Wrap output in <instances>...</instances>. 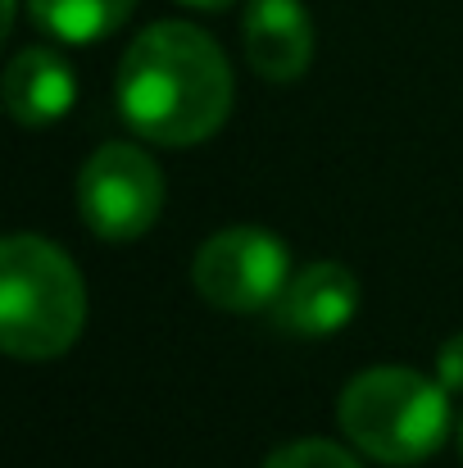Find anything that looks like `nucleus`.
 I'll return each instance as SVG.
<instances>
[{"label": "nucleus", "instance_id": "obj_1", "mask_svg": "<svg viewBox=\"0 0 463 468\" xmlns=\"http://www.w3.org/2000/svg\"><path fill=\"white\" fill-rule=\"evenodd\" d=\"M119 114L154 146H200L232 114V69L195 23H151L119 64Z\"/></svg>", "mask_w": 463, "mask_h": 468}, {"label": "nucleus", "instance_id": "obj_2", "mask_svg": "<svg viewBox=\"0 0 463 468\" xmlns=\"http://www.w3.org/2000/svg\"><path fill=\"white\" fill-rule=\"evenodd\" d=\"M87 323L78 264L37 232H14L0 246V346L14 359H59Z\"/></svg>", "mask_w": 463, "mask_h": 468}, {"label": "nucleus", "instance_id": "obj_3", "mask_svg": "<svg viewBox=\"0 0 463 468\" xmlns=\"http://www.w3.org/2000/svg\"><path fill=\"white\" fill-rule=\"evenodd\" d=\"M336 419L359 455L377 464H423L450 432V396L446 382L437 387L414 368L386 364L345 382Z\"/></svg>", "mask_w": 463, "mask_h": 468}, {"label": "nucleus", "instance_id": "obj_4", "mask_svg": "<svg viewBox=\"0 0 463 468\" xmlns=\"http://www.w3.org/2000/svg\"><path fill=\"white\" fill-rule=\"evenodd\" d=\"M163 209V173L142 146L110 142L78 173V214L100 241H137Z\"/></svg>", "mask_w": 463, "mask_h": 468}, {"label": "nucleus", "instance_id": "obj_5", "mask_svg": "<svg viewBox=\"0 0 463 468\" xmlns=\"http://www.w3.org/2000/svg\"><path fill=\"white\" fill-rule=\"evenodd\" d=\"M191 278L214 310L255 314L278 305L291 282V255L268 228H223L200 246Z\"/></svg>", "mask_w": 463, "mask_h": 468}, {"label": "nucleus", "instance_id": "obj_6", "mask_svg": "<svg viewBox=\"0 0 463 468\" xmlns=\"http://www.w3.org/2000/svg\"><path fill=\"white\" fill-rule=\"evenodd\" d=\"M241 32L250 69L268 82H296L313 59V18L300 0H250Z\"/></svg>", "mask_w": 463, "mask_h": 468}, {"label": "nucleus", "instance_id": "obj_7", "mask_svg": "<svg viewBox=\"0 0 463 468\" xmlns=\"http://www.w3.org/2000/svg\"><path fill=\"white\" fill-rule=\"evenodd\" d=\"M273 310L278 323L296 336H331L359 310V278L331 260L305 264L300 273H291Z\"/></svg>", "mask_w": 463, "mask_h": 468}, {"label": "nucleus", "instance_id": "obj_8", "mask_svg": "<svg viewBox=\"0 0 463 468\" xmlns=\"http://www.w3.org/2000/svg\"><path fill=\"white\" fill-rule=\"evenodd\" d=\"M78 101V73L64 64V55L27 46L5 69V110L23 128H50L59 123Z\"/></svg>", "mask_w": 463, "mask_h": 468}, {"label": "nucleus", "instance_id": "obj_9", "mask_svg": "<svg viewBox=\"0 0 463 468\" xmlns=\"http://www.w3.org/2000/svg\"><path fill=\"white\" fill-rule=\"evenodd\" d=\"M137 0H27V14L68 46H91L128 23Z\"/></svg>", "mask_w": 463, "mask_h": 468}, {"label": "nucleus", "instance_id": "obj_10", "mask_svg": "<svg viewBox=\"0 0 463 468\" xmlns=\"http://www.w3.org/2000/svg\"><path fill=\"white\" fill-rule=\"evenodd\" d=\"M264 468H363V464H359L350 451L309 437V441H291V446L273 451V455L264 460Z\"/></svg>", "mask_w": 463, "mask_h": 468}, {"label": "nucleus", "instance_id": "obj_11", "mask_svg": "<svg viewBox=\"0 0 463 468\" xmlns=\"http://www.w3.org/2000/svg\"><path fill=\"white\" fill-rule=\"evenodd\" d=\"M437 373H441L446 391H459L463 396V332L441 346V355H437Z\"/></svg>", "mask_w": 463, "mask_h": 468}, {"label": "nucleus", "instance_id": "obj_12", "mask_svg": "<svg viewBox=\"0 0 463 468\" xmlns=\"http://www.w3.org/2000/svg\"><path fill=\"white\" fill-rule=\"evenodd\" d=\"M14 9H18V5H14V0H5V18H0V37H9V27H14Z\"/></svg>", "mask_w": 463, "mask_h": 468}, {"label": "nucleus", "instance_id": "obj_13", "mask_svg": "<svg viewBox=\"0 0 463 468\" xmlns=\"http://www.w3.org/2000/svg\"><path fill=\"white\" fill-rule=\"evenodd\" d=\"M182 5H195V9H227L232 0H182Z\"/></svg>", "mask_w": 463, "mask_h": 468}, {"label": "nucleus", "instance_id": "obj_14", "mask_svg": "<svg viewBox=\"0 0 463 468\" xmlns=\"http://www.w3.org/2000/svg\"><path fill=\"white\" fill-rule=\"evenodd\" d=\"M459 455H463V419H459Z\"/></svg>", "mask_w": 463, "mask_h": 468}]
</instances>
